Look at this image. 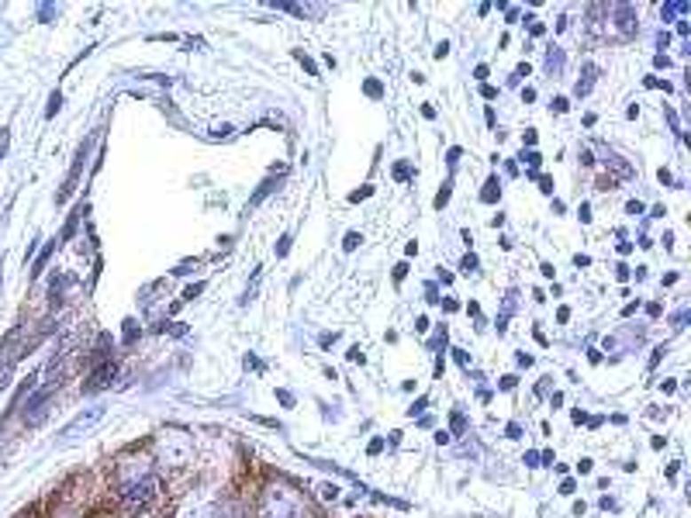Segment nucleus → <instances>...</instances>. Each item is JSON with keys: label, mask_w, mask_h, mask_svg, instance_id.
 Listing matches in <instances>:
<instances>
[{"label": "nucleus", "mask_w": 691, "mask_h": 518, "mask_svg": "<svg viewBox=\"0 0 691 518\" xmlns=\"http://www.w3.org/2000/svg\"><path fill=\"white\" fill-rule=\"evenodd\" d=\"M259 515L263 518H312V508H308L305 494L294 491L290 484H270L263 491Z\"/></svg>", "instance_id": "f257e3e1"}, {"label": "nucleus", "mask_w": 691, "mask_h": 518, "mask_svg": "<svg viewBox=\"0 0 691 518\" xmlns=\"http://www.w3.org/2000/svg\"><path fill=\"white\" fill-rule=\"evenodd\" d=\"M159 456L170 467H184L190 456H194V439L184 436V432H163L159 436Z\"/></svg>", "instance_id": "f03ea898"}, {"label": "nucleus", "mask_w": 691, "mask_h": 518, "mask_svg": "<svg viewBox=\"0 0 691 518\" xmlns=\"http://www.w3.org/2000/svg\"><path fill=\"white\" fill-rule=\"evenodd\" d=\"M104 419V404H91L83 415H76V419L69 421L63 428V443H73V439H80V436H87L91 428H94L97 421Z\"/></svg>", "instance_id": "7ed1b4c3"}, {"label": "nucleus", "mask_w": 691, "mask_h": 518, "mask_svg": "<svg viewBox=\"0 0 691 518\" xmlns=\"http://www.w3.org/2000/svg\"><path fill=\"white\" fill-rule=\"evenodd\" d=\"M118 481H122V487L149 481V463H146V459H125V463L118 467Z\"/></svg>", "instance_id": "20e7f679"}, {"label": "nucleus", "mask_w": 691, "mask_h": 518, "mask_svg": "<svg viewBox=\"0 0 691 518\" xmlns=\"http://www.w3.org/2000/svg\"><path fill=\"white\" fill-rule=\"evenodd\" d=\"M111 377H115V363H104V366H100V370H97L94 377H91V384H87V390H97V388H104V384H107V381H111Z\"/></svg>", "instance_id": "39448f33"}, {"label": "nucleus", "mask_w": 691, "mask_h": 518, "mask_svg": "<svg viewBox=\"0 0 691 518\" xmlns=\"http://www.w3.org/2000/svg\"><path fill=\"white\" fill-rule=\"evenodd\" d=\"M180 518H211V508H204V505H194V508H184Z\"/></svg>", "instance_id": "423d86ee"}, {"label": "nucleus", "mask_w": 691, "mask_h": 518, "mask_svg": "<svg viewBox=\"0 0 691 518\" xmlns=\"http://www.w3.org/2000/svg\"><path fill=\"white\" fill-rule=\"evenodd\" d=\"M498 194H502V191H498V180H488V191H484L481 197H484L488 204H495V200H498Z\"/></svg>", "instance_id": "0eeeda50"}, {"label": "nucleus", "mask_w": 691, "mask_h": 518, "mask_svg": "<svg viewBox=\"0 0 691 518\" xmlns=\"http://www.w3.org/2000/svg\"><path fill=\"white\" fill-rule=\"evenodd\" d=\"M318 491H322V498H325V501H336V498H339V487L336 484H322Z\"/></svg>", "instance_id": "6e6552de"}, {"label": "nucleus", "mask_w": 691, "mask_h": 518, "mask_svg": "<svg viewBox=\"0 0 691 518\" xmlns=\"http://www.w3.org/2000/svg\"><path fill=\"white\" fill-rule=\"evenodd\" d=\"M360 242H363V235H356V232H349V235H346V253H353V249H356Z\"/></svg>", "instance_id": "1a4fd4ad"}, {"label": "nucleus", "mask_w": 691, "mask_h": 518, "mask_svg": "<svg viewBox=\"0 0 691 518\" xmlns=\"http://www.w3.org/2000/svg\"><path fill=\"white\" fill-rule=\"evenodd\" d=\"M546 66H550V69H560V66H564V56H560V52H550Z\"/></svg>", "instance_id": "9d476101"}, {"label": "nucleus", "mask_w": 691, "mask_h": 518, "mask_svg": "<svg viewBox=\"0 0 691 518\" xmlns=\"http://www.w3.org/2000/svg\"><path fill=\"white\" fill-rule=\"evenodd\" d=\"M464 273H477V256L464 259Z\"/></svg>", "instance_id": "9b49d317"}, {"label": "nucleus", "mask_w": 691, "mask_h": 518, "mask_svg": "<svg viewBox=\"0 0 691 518\" xmlns=\"http://www.w3.org/2000/svg\"><path fill=\"white\" fill-rule=\"evenodd\" d=\"M125 342H135V335H139V328H135V322H125Z\"/></svg>", "instance_id": "f8f14e48"}, {"label": "nucleus", "mask_w": 691, "mask_h": 518, "mask_svg": "<svg viewBox=\"0 0 691 518\" xmlns=\"http://www.w3.org/2000/svg\"><path fill=\"white\" fill-rule=\"evenodd\" d=\"M446 200H449V184H446V187H442L440 194H436V208H442V204H446Z\"/></svg>", "instance_id": "ddd939ff"}, {"label": "nucleus", "mask_w": 691, "mask_h": 518, "mask_svg": "<svg viewBox=\"0 0 691 518\" xmlns=\"http://www.w3.org/2000/svg\"><path fill=\"white\" fill-rule=\"evenodd\" d=\"M422 408H425V397H418V401H415V404H411V408H409V415H411V419H415V415H418V412H422Z\"/></svg>", "instance_id": "4468645a"}, {"label": "nucleus", "mask_w": 691, "mask_h": 518, "mask_svg": "<svg viewBox=\"0 0 691 518\" xmlns=\"http://www.w3.org/2000/svg\"><path fill=\"white\" fill-rule=\"evenodd\" d=\"M367 94H370V98H380V83H377V80H370V83H367Z\"/></svg>", "instance_id": "2eb2a0df"}, {"label": "nucleus", "mask_w": 691, "mask_h": 518, "mask_svg": "<svg viewBox=\"0 0 691 518\" xmlns=\"http://www.w3.org/2000/svg\"><path fill=\"white\" fill-rule=\"evenodd\" d=\"M453 353H457V363H460V366H471V357H467L464 349H453Z\"/></svg>", "instance_id": "dca6fc26"}, {"label": "nucleus", "mask_w": 691, "mask_h": 518, "mask_svg": "<svg viewBox=\"0 0 691 518\" xmlns=\"http://www.w3.org/2000/svg\"><path fill=\"white\" fill-rule=\"evenodd\" d=\"M201 291H204V284H194V287H190V291L184 294V297H187V301H194V297H197Z\"/></svg>", "instance_id": "f3484780"}, {"label": "nucleus", "mask_w": 691, "mask_h": 518, "mask_svg": "<svg viewBox=\"0 0 691 518\" xmlns=\"http://www.w3.org/2000/svg\"><path fill=\"white\" fill-rule=\"evenodd\" d=\"M60 100H63L60 94H52V100H49V114H56V111H60Z\"/></svg>", "instance_id": "a211bd4d"}, {"label": "nucleus", "mask_w": 691, "mask_h": 518, "mask_svg": "<svg viewBox=\"0 0 691 518\" xmlns=\"http://www.w3.org/2000/svg\"><path fill=\"white\" fill-rule=\"evenodd\" d=\"M349 359H353V363H363V353H360V346H353V349H349Z\"/></svg>", "instance_id": "6ab92c4d"}, {"label": "nucleus", "mask_w": 691, "mask_h": 518, "mask_svg": "<svg viewBox=\"0 0 691 518\" xmlns=\"http://www.w3.org/2000/svg\"><path fill=\"white\" fill-rule=\"evenodd\" d=\"M277 397H281V404H287V408H290V404H294V397H290V394H287V390H277Z\"/></svg>", "instance_id": "aec40b11"}, {"label": "nucleus", "mask_w": 691, "mask_h": 518, "mask_svg": "<svg viewBox=\"0 0 691 518\" xmlns=\"http://www.w3.org/2000/svg\"><path fill=\"white\" fill-rule=\"evenodd\" d=\"M409 173H411V166H398V169H394V177H398V180H405Z\"/></svg>", "instance_id": "412c9836"}, {"label": "nucleus", "mask_w": 691, "mask_h": 518, "mask_svg": "<svg viewBox=\"0 0 691 518\" xmlns=\"http://www.w3.org/2000/svg\"><path fill=\"white\" fill-rule=\"evenodd\" d=\"M446 52H449V45H446V42H440V45H436V59H442Z\"/></svg>", "instance_id": "4be33fe9"}, {"label": "nucleus", "mask_w": 691, "mask_h": 518, "mask_svg": "<svg viewBox=\"0 0 691 518\" xmlns=\"http://www.w3.org/2000/svg\"><path fill=\"white\" fill-rule=\"evenodd\" d=\"M363 197H370V187H367V191H356V194H349V200H363Z\"/></svg>", "instance_id": "5701e85b"}]
</instances>
